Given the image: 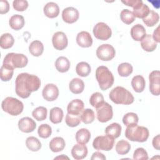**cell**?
Returning a JSON list of instances; mask_svg holds the SVG:
<instances>
[{"instance_id":"obj_52","label":"cell","mask_w":160,"mask_h":160,"mask_svg":"<svg viewBox=\"0 0 160 160\" xmlns=\"http://www.w3.org/2000/svg\"><path fill=\"white\" fill-rule=\"evenodd\" d=\"M159 26H158L154 31L152 38L156 42H159Z\"/></svg>"},{"instance_id":"obj_17","label":"cell","mask_w":160,"mask_h":160,"mask_svg":"<svg viewBox=\"0 0 160 160\" xmlns=\"http://www.w3.org/2000/svg\"><path fill=\"white\" fill-rule=\"evenodd\" d=\"M77 44L82 48H89L92 44V38L87 31H81L76 36Z\"/></svg>"},{"instance_id":"obj_10","label":"cell","mask_w":160,"mask_h":160,"mask_svg":"<svg viewBox=\"0 0 160 160\" xmlns=\"http://www.w3.org/2000/svg\"><path fill=\"white\" fill-rule=\"evenodd\" d=\"M96 109L98 120L101 122H106L111 120L113 116L112 106L108 102H104L101 106Z\"/></svg>"},{"instance_id":"obj_40","label":"cell","mask_w":160,"mask_h":160,"mask_svg":"<svg viewBox=\"0 0 160 160\" xmlns=\"http://www.w3.org/2000/svg\"><path fill=\"white\" fill-rule=\"evenodd\" d=\"M89 102L92 107L98 108L102 104H104V97L102 94L99 92H96L91 96L89 99Z\"/></svg>"},{"instance_id":"obj_16","label":"cell","mask_w":160,"mask_h":160,"mask_svg":"<svg viewBox=\"0 0 160 160\" xmlns=\"http://www.w3.org/2000/svg\"><path fill=\"white\" fill-rule=\"evenodd\" d=\"M84 102L79 99H76L71 101L68 105V113L74 115H81V113L84 109Z\"/></svg>"},{"instance_id":"obj_11","label":"cell","mask_w":160,"mask_h":160,"mask_svg":"<svg viewBox=\"0 0 160 160\" xmlns=\"http://www.w3.org/2000/svg\"><path fill=\"white\" fill-rule=\"evenodd\" d=\"M149 90L152 94L159 96L160 92V72L153 71L149 75Z\"/></svg>"},{"instance_id":"obj_21","label":"cell","mask_w":160,"mask_h":160,"mask_svg":"<svg viewBox=\"0 0 160 160\" xmlns=\"http://www.w3.org/2000/svg\"><path fill=\"white\" fill-rule=\"evenodd\" d=\"M44 14L49 18H54L59 15V8L54 2H48L43 8Z\"/></svg>"},{"instance_id":"obj_42","label":"cell","mask_w":160,"mask_h":160,"mask_svg":"<svg viewBox=\"0 0 160 160\" xmlns=\"http://www.w3.org/2000/svg\"><path fill=\"white\" fill-rule=\"evenodd\" d=\"M138 121V116L136 113L134 112H128L122 118V122L126 126L132 124H137Z\"/></svg>"},{"instance_id":"obj_50","label":"cell","mask_w":160,"mask_h":160,"mask_svg":"<svg viewBox=\"0 0 160 160\" xmlns=\"http://www.w3.org/2000/svg\"><path fill=\"white\" fill-rule=\"evenodd\" d=\"M160 135L158 134L156 136H155L152 139V146L153 147L159 150V146H160Z\"/></svg>"},{"instance_id":"obj_8","label":"cell","mask_w":160,"mask_h":160,"mask_svg":"<svg viewBox=\"0 0 160 160\" xmlns=\"http://www.w3.org/2000/svg\"><path fill=\"white\" fill-rule=\"evenodd\" d=\"M93 34L96 39L106 41L109 39L112 34V31L110 27L106 23L99 22L93 28Z\"/></svg>"},{"instance_id":"obj_38","label":"cell","mask_w":160,"mask_h":160,"mask_svg":"<svg viewBox=\"0 0 160 160\" xmlns=\"http://www.w3.org/2000/svg\"><path fill=\"white\" fill-rule=\"evenodd\" d=\"M131 146L127 141L124 139L119 141L116 145V151L118 154L124 155L129 152Z\"/></svg>"},{"instance_id":"obj_41","label":"cell","mask_w":160,"mask_h":160,"mask_svg":"<svg viewBox=\"0 0 160 160\" xmlns=\"http://www.w3.org/2000/svg\"><path fill=\"white\" fill-rule=\"evenodd\" d=\"M47 109L44 106H39L32 112V116L38 121H44L47 117Z\"/></svg>"},{"instance_id":"obj_23","label":"cell","mask_w":160,"mask_h":160,"mask_svg":"<svg viewBox=\"0 0 160 160\" xmlns=\"http://www.w3.org/2000/svg\"><path fill=\"white\" fill-rule=\"evenodd\" d=\"M65 141L61 137H55L52 138L49 142V148L54 152L62 151L65 148Z\"/></svg>"},{"instance_id":"obj_31","label":"cell","mask_w":160,"mask_h":160,"mask_svg":"<svg viewBox=\"0 0 160 160\" xmlns=\"http://www.w3.org/2000/svg\"><path fill=\"white\" fill-rule=\"evenodd\" d=\"M91 69L90 65L84 61L79 62L76 67V72L78 75L81 77H86L91 72Z\"/></svg>"},{"instance_id":"obj_35","label":"cell","mask_w":160,"mask_h":160,"mask_svg":"<svg viewBox=\"0 0 160 160\" xmlns=\"http://www.w3.org/2000/svg\"><path fill=\"white\" fill-rule=\"evenodd\" d=\"M133 71L132 65L128 62H122L120 64L118 67V72L121 77L129 76Z\"/></svg>"},{"instance_id":"obj_32","label":"cell","mask_w":160,"mask_h":160,"mask_svg":"<svg viewBox=\"0 0 160 160\" xmlns=\"http://www.w3.org/2000/svg\"><path fill=\"white\" fill-rule=\"evenodd\" d=\"M159 19V14L153 10H150L149 14L142 19L144 23L148 27H152L158 23Z\"/></svg>"},{"instance_id":"obj_19","label":"cell","mask_w":160,"mask_h":160,"mask_svg":"<svg viewBox=\"0 0 160 160\" xmlns=\"http://www.w3.org/2000/svg\"><path fill=\"white\" fill-rule=\"evenodd\" d=\"M141 41L142 48L147 52H152L157 48V42L151 34H146Z\"/></svg>"},{"instance_id":"obj_15","label":"cell","mask_w":160,"mask_h":160,"mask_svg":"<svg viewBox=\"0 0 160 160\" xmlns=\"http://www.w3.org/2000/svg\"><path fill=\"white\" fill-rule=\"evenodd\" d=\"M36 127L35 121L29 117H24L18 122V128L19 130L25 133L32 132Z\"/></svg>"},{"instance_id":"obj_45","label":"cell","mask_w":160,"mask_h":160,"mask_svg":"<svg viewBox=\"0 0 160 160\" xmlns=\"http://www.w3.org/2000/svg\"><path fill=\"white\" fill-rule=\"evenodd\" d=\"M38 133L40 138H48L52 133L51 127L48 124H42L40 125L38 129Z\"/></svg>"},{"instance_id":"obj_18","label":"cell","mask_w":160,"mask_h":160,"mask_svg":"<svg viewBox=\"0 0 160 160\" xmlns=\"http://www.w3.org/2000/svg\"><path fill=\"white\" fill-rule=\"evenodd\" d=\"M88 148L85 144H75L71 149V154L74 159L80 160L85 158L88 154Z\"/></svg>"},{"instance_id":"obj_28","label":"cell","mask_w":160,"mask_h":160,"mask_svg":"<svg viewBox=\"0 0 160 160\" xmlns=\"http://www.w3.org/2000/svg\"><path fill=\"white\" fill-rule=\"evenodd\" d=\"M90 138L91 133L88 129H80L76 133V140L79 144H86L89 142Z\"/></svg>"},{"instance_id":"obj_48","label":"cell","mask_w":160,"mask_h":160,"mask_svg":"<svg viewBox=\"0 0 160 160\" xmlns=\"http://www.w3.org/2000/svg\"><path fill=\"white\" fill-rule=\"evenodd\" d=\"M121 2L126 6L132 7L133 9L136 8L143 3L141 0H125L121 1Z\"/></svg>"},{"instance_id":"obj_26","label":"cell","mask_w":160,"mask_h":160,"mask_svg":"<svg viewBox=\"0 0 160 160\" xmlns=\"http://www.w3.org/2000/svg\"><path fill=\"white\" fill-rule=\"evenodd\" d=\"M121 126L117 122H114L106 128L105 133L106 135L116 139L121 135Z\"/></svg>"},{"instance_id":"obj_33","label":"cell","mask_w":160,"mask_h":160,"mask_svg":"<svg viewBox=\"0 0 160 160\" xmlns=\"http://www.w3.org/2000/svg\"><path fill=\"white\" fill-rule=\"evenodd\" d=\"M26 147L31 151H38L41 148L40 141L36 137L29 136L26 140Z\"/></svg>"},{"instance_id":"obj_39","label":"cell","mask_w":160,"mask_h":160,"mask_svg":"<svg viewBox=\"0 0 160 160\" xmlns=\"http://www.w3.org/2000/svg\"><path fill=\"white\" fill-rule=\"evenodd\" d=\"M149 11H150L149 8L146 4H144L142 3L136 8L133 9L132 13L134 17L143 19L149 14Z\"/></svg>"},{"instance_id":"obj_1","label":"cell","mask_w":160,"mask_h":160,"mask_svg":"<svg viewBox=\"0 0 160 160\" xmlns=\"http://www.w3.org/2000/svg\"><path fill=\"white\" fill-rule=\"evenodd\" d=\"M16 93L21 98L29 97L32 92L36 91L41 86V80L36 75L26 72L19 74L16 80Z\"/></svg>"},{"instance_id":"obj_6","label":"cell","mask_w":160,"mask_h":160,"mask_svg":"<svg viewBox=\"0 0 160 160\" xmlns=\"http://www.w3.org/2000/svg\"><path fill=\"white\" fill-rule=\"evenodd\" d=\"M28 62V58L23 54L10 52L6 55L3 64L14 68H22L25 67Z\"/></svg>"},{"instance_id":"obj_24","label":"cell","mask_w":160,"mask_h":160,"mask_svg":"<svg viewBox=\"0 0 160 160\" xmlns=\"http://www.w3.org/2000/svg\"><path fill=\"white\" fill-rule=\"evenodd\" d=\"M70 91L76 94L81 93L84 89V83L81 79L74 78L72 79L69 84Z\"/></svg>"},{"instance_id":"obj_47","label":"cell","mask_w":160,"mask_h":160,"mask_svg":"<svg viewBox=\"0 0 160 160\" xmlns=\"http://www.w3.org/2000/svg\"><path fill=\"white\" fill-rule=\"evenodd\" d=\"M134 159H144L147 160L149 159L146 151L142 148H137L133 154Z\"/></svg>"},{"instance_id":"obj_14","label":"cell","mask_w":160,"mask_h":160,"mask_svg":"<svg viewBox=\"0 0 160 160\" xmlns=\"http://www.w3.org/2000/svg\"><path fill=\"white\" fill-rule=\"evenodd\" d=\"M79 13L77 9L73 7H68L62 12V20L69 24L75 22L79 18Z\"/></svg>"},{"instance_id":"obj_51","label":"cell","mask_w":160,"mask_h":160,"mask_svg":"<svg viewBox=\"0 0 160 160\" xmlns=\"http://www.w3.org/2000/svg\"><path fill=\"white\" fill-rule=\"evenodd\" d=\"M91 160H93V159H102V160H104V159H106V157H105V156L102 153H101V152H100L99 151H97V152H94L92 154V157L91 158Z\"/></svg>"},{"instance_id":"obj_44","label":"cell","mask_w":160,"mask_h":160,"mask_svg":"<svg viewBox=\"0 0 160 160\" xmlns=\"http://www.w3.org/2000/svg\"><path fill=\"white\" fill-rule=\"evenodd\" d=\"M81 115H74L67 113L65 118L66 124L69 127H76L81 122Z\"/></svg>"},{"instance_id":"obj_13","label":"cell","mask_w":160,"mask_h":160,"mask_svg":"<svg viewBox=\"0 0 160 160\" xmlns=\"http://www.w3.org/2000/svg\"><path fill=\"white\" fill-rule=\"evenodd\" d=\"M42 95L45 100L53 101L56 100L59 96L58 88L54 84H48L44 87Z\"/></svg>"},{"instance_id":"obj_37","label":"cell","mask_w":160,"mask_h":160,"mask_svg":"<svg viewBox=\"0 0 160 160\" xmlns=\"http://www.w3.org/2000/svg\"><path fill=\"white\" fill-rule=\"evenodd\" d=\"M81 119L86 124L92 122L95 119V114L91 109H83L81 113Z\"/></svg>"},{"instance_id":"obj_53","label":"cell","mask_w":160,"mask_h":160,"mask_svg":"<svg viewBox=\"0 0 160 160\" xmlns=\"http://www.w3.org/2000/svg\"><path fill=\"white\" fill-rule=\"evenodd\" d=\"M59 158H60V159H61V158H64V159H65V158H66V159H69L68 157H66V156H64V154H62L61 155V156H58V157H56V158H54V159H59Z\"/></svg>"},{"instance_id":"obj_20","label":"cell","mask_w":160,"mask_h":160,"mask_svg":"<svg viewBox=\"0 0 160 160\" xmlns=\"http://www.w3.org/2000/svg\"><path fill=\"white\" fill-rule=\"evenodd\" d=\"M131 35L134 40L136 41H140L146 35V29L142 25L137 24L131 28Z\"/></svg>"},{"instance_id":"obj_22","label":"cell","mask_w":160,"mask_h":160,"mask_svg":"<svg viewBox=\"0 0 160 160\" xmlns=\"http://www.w3.org/2000/svg\"><path fill=\"white\" fill-rule=\"evenodd\" d=\"M9 24L12 29L14 30H19L24 27L25 20L22 16L19 14H14L10 18Z\"/></svg>"},{"instance_id":"obj_9","label":"cell","mask_w":160,"mask_h":160,"mask_svg":"<svg viewBox=\"0 0 160 160\" xmlns=\"http://www.w3.org/2000/svg\"><path fill=\"white\" fill-rule=\"evenodd\" d=\"M116 51L113 46L109 44L100 45L96 49L97 57L102 61H108L112 59L115 56Z\"/></svg>"},{"instance_id":"obj_36","label":"cell","mask_w":160,"mask_h":160,"mask_svg":"<svg viewBox=\"0 0 160 160\" xmlns=\"http://www.w3.org/2000/svg\"><path fill=\"white\" fill-rule=\"evenodd\" d=\"M1 74L0 78L2 81H9L13 75L14 73V69L10 66L7 65H4L1 68Z\"/></svg>"},{"instance_id":"obj_7","label":"cell","mask_w":160,"mask_h":160,"mask_svg":"<svg viewBox=\"0 0 160 160\" xmlns=\"http://www.w3.org/2000/svg\"><path fill=\"white\" fill-rule=\"evenodd\" d=\"M114 144V139L108 135L96 137L93 142L92 146L96 150L110 151Z\"/></svg>"},{"instance_id":"obj_4","label":"cell","mask_w":160,"mask_h":160,"mask_svg":"<svg viewBox=\"0 0 160 160\" xmlns=\"http://www.w3.org/2000/svg\"><path fill=\"white\" fill-rule=\"evenodd\" d=\"M96 79L99 83L100 89L102 91L111 88L114 81L112 72L104 66H100L96 69Z\"/></svg>"},{"instance_id":"obj_34","label":"cell","mask_w":160,"mask_h":160,"mask_svg":"<svg viewBox=\"0 0 160 160\" xmlns=\"http://www.w3.org/2000/svg\"><path fill=\"white\" fill-rule=\"evenodd\" d=\"M14 42L13 36L9 33H4L1 36L0 46L2 49H9L12 46Z\"/></svg>"},{"instance_id":"obj_27","label":"cell","mask_w":160,"mask_h":160,"mask_svg":"<svg viewBox=\"0 0 160 160\" xmlns=\"http://www.w3.org/2000/svg\"><path fill=\"white\" fill-rule=\"evenodd\" d=\"M71 63L68 59L64 56H60L55 61V67L60 72H67L70 68Z\"/></svg>"},{"instance_id":"obj_46","label":"cell","mask_w":160,"mask_h":160,"mask_svg":"<svg viewBox=\"0 0 160 160\" xmlns=\"http://www.w3.org/2000/svg\"><path fill=\"white\" fill-rule=\"evenodd\" d=\"M13 8L18 11H23L28 7V2L26 0H14L12 2Z\"/></svg>"},{"instance_id":"obj_29","label":"cell","mask_w":160,"mask_h":160,"mask_svg":"<svg viewBox=\"0 0 160 160\" xmlns=\"http://www.w3.org/2000/svg\"><path fill=\"white\" fill-rule=\"evenodd\" d=\"M63 111L59 107L52 108L49 112V119L53 124H58L62 120Z\"/></svg>"},{"instance_id":"obj_12","label":"cell","mask_w":160,"mask_h":160,"mask_svg":"<svg viewBox=\"0 0 160 160\" xmlns=\"http://www.w3.org/2000/svg\"><path fill=\"white\" fill-rule=\"evenodd\" d=\"M52 42L56 49L61 51L67 47L68 40L66 35L63 32L58 31L53 34Z\"/></svg>"},{"instance_id":"obj_5","label":"cell","mask_w":160,"mask_h":160,"mask_svg":"<svg viewBox=\"0 0 160 160\" xmlns=\"http://www.w3.org/2000/svg\"><path fill=\"white\" fill-rule=\"evenodd\" d=\"M2 110L11 116L20 114L24 109L23 103L18 99L8 96L1 103Z\"/></svg>"},{"instance_id":"obj_3","label":"cell","mask_w":160,"mask_h":160,"mask_svg":"<svg viewBox=\"0 0 160 160\" xmlns=\"http://www.w3.org/2000/svg\"><path fill=\"white\" fill-rule=\"evenodd\" d=\"M110 99L117 104H131L134 102V96L126 89L122 86L113 88L109 92Z\"/></svg>"},{"instance_id":"obj_43","label":"cell","mask_w":160,"mask_h":160,"mask_svg":"<svg viewBox=\"0 0 160 160\" xmlns=\"http://www.w3.org/2000/svg\"><path fill=\"white\" fill-rule=\"evenodd\" d=\"M120 18L121 21L126 24H130L135 20V17L132 12L127 9L122 10L120 14Z\"/></svg>"},{"instance_id":"obj_25","label":"cell","mask_w":160,"mask_h":160,"mask_svg":"<svg viewBox=\"0 0 160 160\" xmlns=\"http://www.w3.org/2000/svg\"><path fill=\"white\" fill-rule=\"evenodd\" d=\"M131 85L134 91L136 92H141L145 88V79L143 76L141 75L135 76L131 80Z\"/></svg>"},{"instance_id":"obj_2","label":"cell","mask_w":160,"mask_h":160,"mask_svg":"<svg viewBox=\"0 0 160 160\" xmlns=\"http://www.w3.org/2000/svg\"><path fill=\"white\" fill-rule=\"evenodd\" d=\"M149 132L148 128L137 124L127 126L125 130V136L131 141L143 142L147 141Z\"/></svg>"},{"instance_id":"obj_30","label":"cell","mask_w":160,"mask_h":160,"mask_svg":"<svg viewBox=\"0 0 160 160\" xmlns=\"http://www.w3.org/2000/svg\"><path fill=\"white\" fill-rule=\"evenodd\" d=\"M29 51L34 56H41L44 51L43 44L38 40H35L31 42L29 46Z\"/></svg>"},{"instance_id":"obj_49","label":"cell","mask_w":160,"mask_h":160,"mask_svg":"<svg viewBox=\"0 0 160 160\" xmlns=\"http://www.w3.org/2000/svg\"><path fill=\"white\" fill-rule=\"evenodd\" d=\"M9 10V4L8 1L2 0L0 2V13L1 14L7 13Z\"/></svg>"}]
</instances>
